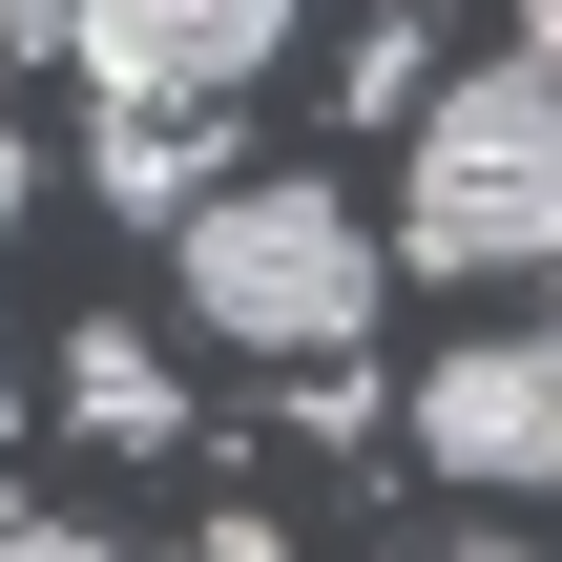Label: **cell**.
Returning <instances> with one entry per match:
<instances>
[{"label":"cell","instance_id":"obj_6","mask_svg":"<svg viewBox=\"0 0 562 562\" xmlns=\"http://www.w3.org/2000/svg\"><path fill=\"white\" fill-rule=\"evenodd\" d=\"M63 396H83V438H167V417H188L146 334H83V375H63Z\"/></svg>","mask_w":562,"mask_h":562},{"label":"cell","instance_id":"obj_3","mask_svg":"<svg viewBox=\"0 0 562 562\" xmlns=\"http://www.w3.org/2000/svg\"><path fill=\"white\" fill-rule=\"evenodd\" d=\"M417 459L438 480H501V501H562V334H480L417 375Z\"/></svg>","mask_w":562,"mask_h":562},{"label":"cell","instance_id":"obj_8","mask_svg":"<svg viewBox=\"0 0 562 562\" xmlns=\"http://www.w3.org/2000/svg\"><path fill=\"white\" fill-rule=\"evenodd\" d=\"M0 562H125V542H83V521H0Z\"/></svg>","mask_w":562,"mask_h":562},{"label":"cell","instance_id":"obj_1","mask_svg":"<svg viewBox=\"0 0 562 562\" xmlns=\"http://www.w3.org/2000/svg\"><path fill=\"white\" fill-rule=\"evenodd\" d=\"M396 250L417 271H562V83L542 63H459L396 125Z\"/></svg>","mask_w":562,"mask_h":562},{"label":"cell","instance_id":"obj_4","mask_svg":"<svg viewBox=\"0 0 562 562\" xmlns=\"http://www.w3.org/2000/svg\"><path fill=\"white\" fill-rule=\"evenodd\" d=\"M63 42L104 63V104H229V83L292 42V0H83Z\"/></svg>","mask_w":562,"mask_h":562},{"label":"cell","instance_id":"obj_9","mask_svg":"<svg viewBox=\"0 0 562 562\" xmlns=\"http://www.w3.org/2000/svg\"><path fill=\"white\" fill-rule=\"evenodd\" d=\"M21 167H42V146H21V83H0V209H21Z\"/></svg>","mask_w":562,"mask_h":562},{"label":"cell","instance_id":"obj_5","mask_svg":"<svg viewBox=\"0 0 562 562\" xmlns=\"http://www.w3.org/2000/svg\"><path fill=\"white\" fill-rule=\"evenodd\" d=\"M104 209L125 229H188L209 209V104H104Z\"/></svg>","mask_w":562,"mask_h":562},{"label":"cell","instance_id":"obj_14","mask_svg":"<svg viewBox=\"0 0 562 562\" xmlns=\"http://www.w3.org/2000/svg\"><path fill=\"white\" fill-rule=\"evenodd\" d=\"M542 292H562V271H542ZM542 334H562V313H542Z\"/></svg>","mask_w":562,"mask_h":562},{"label":"cell","instance_id":"obj_7","mask_svg":"<svg viewBox=\"0 0 562 562\" xmlns=\"http://www.w3.org/2000/svg\"><path fill=\"white\" fill-rule=\"evenodd\" d=\"M417 83H438V63H417V21H375V42H355V83H334V104H375V125H417Z\"/></svg>","mask_w":562,"mask_h":562},{"label":"cell","instance_id":"obj_11","mask_svg":"<svg viewBox=\"0 0 562 562\" xmlns=\"http://www.w3.org/2000/svg\"><path fill=\"white\" fill-rule=\"evenodd\" d=\"M521 63H542V83H562V0H521Z\"/></svg>","mask_w":562,"mask_h":562},{"label":"cell","instance_id":"obj_13","mask_svg":"<svg viewBox=\"0 0 562 562\" xmlns=\"http://www.w3.org/2000/svg\"><path fill=\"white\" fill-rule=\"evenodd\" d=\"M0 417H21V375H0Z\"/></svg>","mask_w":562,"mask_h":562},{"label":"cell","instance_id":"obj_2","mask_svg":"<svg viewBox=\"0 0 562 562\" xmlns=\"http://www.w3.org/2000/svg\"><path fill=\"white\" fill-rule=\"evenodd\" d=\"M188 313H209L229 355H271V375H334V355L375 334V229H355V188H313V167L209 188V209H188Z\"/></svg>","mask_w":562,"mask_h":562},{"label":"cell","instance_id":"obj_12","mask_svg":"<svg viewBox=\"0 0 562 562\" xmlns=\"http://www.w3.org/2000/svg\"><path fill=\"white\" fill-rule=\"evenodd\" d=\"M438 562H542V542H521V521H501V542H438Z\"/></svg>","mask_w":562,"mask_h":562},{"label":"cell","instance_id":"obj_10","mask_svg":"<svg viewBox=\"0 0 562 562\" xmlns=\"http://www.w3.org/2000/svg\"><path fill=\"white\" fill-rule=\"evenodd\" d=\"M63 21H83V0H0V42H63Z\"/></svg>","mask_w":562,"mask_h":562}]
</instances>
